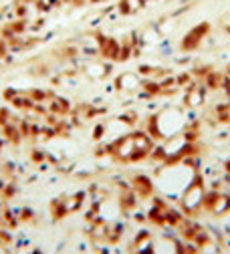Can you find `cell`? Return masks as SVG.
<instances>
[{
	"label": "cell",
	"mask_w": 230,
	"mask_h": 254,
	"mask_svg": "<svg viewBox=\"0 0 230 254\" xmlns=\"http://www.w3.org/2000/svg\"><path fill=\"white\" fill-rule=\"evenodd\" d=\"M208 30H210V26H208L206 22L196 24L194 28H190V33L184 37L182 47H184V49H196V47H198V45L204 41V37L208 35Z\"/></svg>",
	"instance_id": "cell-2"
},
{
	"label": "cell",
	"mask_w": 230,
	"mask_h": 254,
	"mask_svg": "<svg viewBox=\"0 0 230 254\" xmlns=\"http://www.w3.org/2000/svg\"><path fill=\"white\" fill-rule=\"evenodd\" d=\"M95 2H101V0H95Z\"/></svg>",
	"instance_id": "cell-3"
},
{
	"label": "cell",
	"mask_w": 230,
	"mask_h": 254,
	"mask_svg": "<svg viewBox=\"0 0 230 254\" xmlns=\"http://www.w3.org/2000/svg\"><path fill=\"white\" fill-rule=\"evenodd\" d=\"M204 202V188L200 182H194L188 186L186 190V194H184V206L188 210H194V208H198L200 204Z\"/></svg>",
	"instance_id": "cell-1"
}]
</instances>
